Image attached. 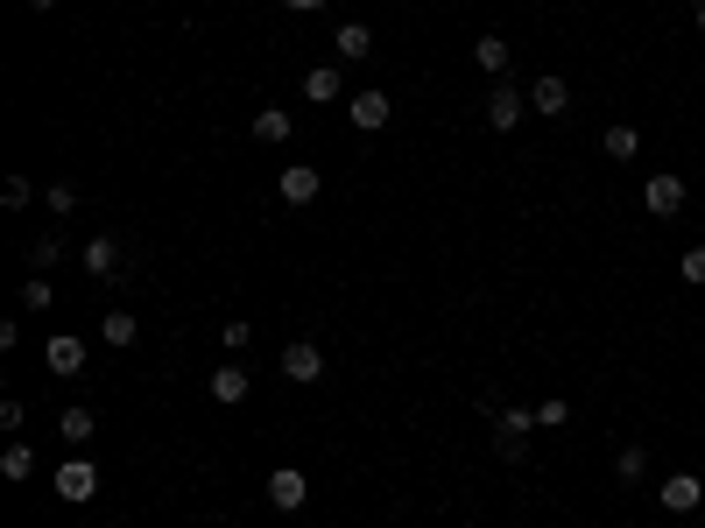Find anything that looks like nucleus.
Masks as SVG:
<instances>
[{
    "label": "nucleus",
    "instance_id": "1",
    "mask_svg": "<svg viewBox=\"0 0 705 528\" xmlns=\"http://www.w3.org/2000/svg\"><path fill=\"white\" fill-rule=\"evenodd\" d=\"M494 409V402H487ZM530 430H536V409H522V402H508V409H494V451H501L508 465L530 458Z\"/></svg>",
    "mask_w": 705,
    "mask_h": 528
},
{
    "label": "nucleus",
    "instance_id": "2",
    "mask_svg": "<svg viewBox=\"0 0 705 528\" xmlns=\"http://www.w3.org/2000/svg\"><path fill=\"white\" fill-rule=\"evenodd\" d=\"M50 487H57V501H64V507H85V501L99 493V465H93V458H64Z\"/></svg>",
    "mask_w": 705,
    "mask_h": 528
},
{
    "label": "nucleus",
    "instance_id": "3",
    "mask_svg": "<svg viewBox=\"0 0 705 528\" xmlns=\"http://www.w3.org/2000/svg\"><path fill=\"white\" fill-rule=\"evenodd\" d=\"M42 367H50L57 381L85 373V339H78V331H50V339H42Z\"/></svg>",
    "mask_w": 705,
    "mask_h": 528
},
{
    "label": "nucleus",
    "instance_id": "4",
    "mask_svg": "<svg viewBox=\"0 0 705 528\" xmlns=\"http://www.w3.org/2000/svg\"><path fill=\"white\" fill-rule=\"evenodd\" d=\"M282 381H296V388L325 381V345H311V339H290V345H282Z\"/></svg>",
    "mask_w": 705,
    "mask_h": 528
},
{
    "label": "nucleus",
    "instance_id": "5",
    "mask_svg": "<svg viewBox=\"0 0 705 528\" xmlns=\"http://www.w3.org/2000/svg\"><path fill=\"white\" fill-rule=\"evenodd\" d=\"M522 113H530V93H515V85H494L487 93V127L494 134H515Z\"/></svg>",
    "mask_w": 705,
    "mask_h": 528
},
{
    "label": "nucleus",
    "instance_id": "6",
    "mask_svg": "<svg viewBox=\"0 0 705 528\" xmlns=\"http://www.w3.org/2000/svg\"><path fill=\"white\" fill-rule=\"evenodd\" d=\"M656 501H664V515H698V507H705L698 472H670L664 487H656Z\"/></svg>",
    "mask_w": 705,
    "mask_h": 528
},
{
    "label": "nucleus",
    "instance_id": "7",
    "mask_svg": "<svg viewBox=\"0 0 705 528\" xmlns=\"http://www.w3.org/2000/svg\"><path fill=\"white\" fill-rule=\"evenodd\" d=\"M311 501V479L296 472V465H282V472H268V507L276 515H296V507Z\"/></svg>",
    "mask_w": 705,
    "mask_h": 528
},
{
    "label": "nucleus",
    "instance_id": "8",
    "mask_svg": "<svg viewBox=\"0 0 705 528\" xmlns=\"http://www.w3.org/2000/svg\"><path fill=\"white\" fill-rule=\"evenodd\" d=\"M276 198L282 205H318L325 198V176L311 170V162H290V170H282V184H276Z\"/></svg>",
    "mask_w": 705,
    "mask_h": 528
},
{
    "label": "nucleus",
    "instance_id": "9",
    "mask_svg": "<svg viewBox=\"0 0 705 528\" xmlns=\"http://www.w3.org/2000/svg\"><path fill=\"white\" fill-rule=\"evenodd\" d=\"M642 211H656V219H678L684 211V176H649V184H642Z\"/></svg>",
    "mask_w": 705,
    "mask_h": 528
},
{
    "label": "nucleus",
    "instance_id": "10",
    "mask_svg": "<svg viewBox=\"0 0 705 528\" xmlns=\"http://www.w3.org/2000/svg\"><path fill=\"white\" fill-rule=\"evenodd\" d=\"M347 113H353L360 134H374V127H388V120H396V99L374 85V93H353V99H347Z\"/></svg>",
    "mask_w": 705,
    "mask_h": 528
},
{
    "label": "nucleus",
    "instance_id": "11",
    "mask_svg": "<svg viewBox=\"0 0 705 528\" xmlns=\"http://www.w3.org/2000/svg\"><path fill=\"white\" fill-rule=\"evenodd\" d=\"M530 113H544V120H558V113H572V85L558 78V71H544V78L530 85Z\"/></svg>",
    "mask_w": 705,
    "mask_h": 528
},
{
    "label": "nucleus",
    "instance_id": "12",
    "mask_svg": "<svg viewBox=\"0 0 705 528\" xmlns=\"http://www.w3.org/2000/svg\"><path fill=\"white\" fill-rule=\"evenodd\" d=\"M85 275H99V282H120L127 275V268H120V240H85Z\"/></svg>",
    "mask_w": 705,
    "mask_h": 528
},
{
    "label": "nucleus",
    "instance_id": "13",
    "mask_svg": "<svg viewBox=\"0 0 705 528\" xmlns=\"http://www.w3.org/2000/svg\"><path fill=\"white\" fill-rule=\"evenodd\" d=\"M332 50H339V64H367V57H374V28L367 22H339Z\"/></svg>",
    "mask_w": 705,
    "mask_h": 528
},
{
    "label": "nucleus",
    "instance_id": "14",
    "mask_svg": "<svg viewBox=\"0 0 705 528\" xmlns=\"http://www.w3.org/2000/svg\"><path fill=\"white\" fill-rule=\"evenodd\" d=\"M304 99H318V106L347 99V71H339V64H311L304 71Z\"/></svg>",
    "mask_w": 705,
    "mask_h": 528
},
{
    "label": "nucleus",
    "instance_id": "15",
    "mask_svg": "<svg viewBox=\"0 0 705 528\" xmlns=\"http://www.w3.org/2000/svg\"><path fill=\"white\" fill-rule=\"evenodd\" d=\"M57 437H64L71 451H85V444H93V437H99V416L85 409V402H71V409L57 416Z\"/></svg>",
    "mask_w": 705,
    "mask_h": 528
},
{
    "label": "nucleus",
    "instance_id": "16",
    "mask_svg": "<svg viewBox=\"0 0 705 528\" xmlns=\"http://www.w3.org/2000/svg\"><path fill=\"white\" fill-rule=\"evenodd\" d=\"M247 367H233V359H227V367H212V402H219V409H240V402H247Z\"/></svg>",
    "mask_w": 705,
    "mask_h": 528
},
{
    "label": "nucleus",
    "instance_id": "17",
    "mask_svg": "<svg viewBox=\"0 0 705 528\" xmlns=\"http://www.w3.org/2000/svg\"><path fill=\"white\" fill-rule=\"evenodd\" d=\"M290 134H296L290 106H262V113H254V142H262V148H282Z\"/></svg>",
    "mask_w": 705,
    "mask_h": 528
},
{
    "label": "nucleus",
    "instance_id": "18",
    "mask_svg": "<svg viewBox=\"0 0 705 528\" xmlns=\"http://www.w3.org/2000/svg\"><path fill=\"white\" fill-rule=\"evenodd\" d=\"M508 57H515V50H508V42H501V36H479V42H473V64H479V71H487V78H494V85H501V71H508Z\"/></svg>",
    "mask_w": 705,
    "mask_h": 528
},
{
    "label": "nucleus",
    "instance_id": "19",
    "mask_svg": "<svg viewBox=\"0 0 705 528\" xmlns=\"http://www.w3.org/2000/svg\"><path fill=\"white\" fill-rule=\"evenodd\" d=\"M99 339H107V345H134V339H142V317H134V310H107V317H99Z\"/></svg>",
    "mask_w": 705,
    "mask_h": 528
},
{
    "label": "nucleus",
    "instance_id": "20",
    "mask_svg": "<svg viewBox=\"0 0 705 528\" xmlns=\"http://www.w3.org/2000/svg\"><path fill=\"white\" fill-rule=\"evenodd\" d=\"M28 472H36V451H28V444H8V451H0V479H14V487H22Z\"/></svg>",
    "mask_w": 705,
    "mask_h": 528
},
{
    "label": "nucleus",
    "instance_id": "21",
    "mask_svg": "<svg viewBox=\"0 0 705 528\" xmlns=\"http://www.w3.org/2000/svg\"><path fill=\"white\" fill-rule=\"evenodd\" d=\"M607 156H613V162H635V156H642V134L628 127V120H621V127H607Z\"/></svg>",
    "mask_w": 705,
    "mask_h": 528
},
{
    "label": "nucleus",
    "instance_id": "22",
    "mask_svg": "<svg viewBox=\"0 0 705 528\" xmlns=\"http://www.w3.org/2000/svg\"><path fill=\"white\" fill-rule=\"evenodd\" d=\"M613 472H621L628 487H642V472H649V451H642V444H621V458H613Z\"/></svg>",
    "mask_w": 705,
    "mask_h": 528
},
{
    "label": "nucleus",
    "instance_id": "23",
    "mask_svg": "<svg viewBox=\"0 0 705 528\" xmlns=\"http://www.w3.org/2000/svg\"><path fill=\"white\" fill-rule=\"evenodd\" d=\"M564 422H572V402H564V395L536 402V430H564Z\"/></svg>",
    "mask_w": 705,
    "mask_h": 528
},
{
    "label": "nucleus",
    "instance_id": "24",
    "mask_svg": "<svg viewBox=\"0 0 705 528\" xmlns=\"http://www.w3.org/2000/svg\"><path fill=\"white\" fill-rule=\"evenodd\" d=\"M50 304H57L50 275H28V282H22V310H50Z\"/></svg>",
    "mask_w": 705,
    "mask_h": 528
},
{
    "label": "nucleus",
    "instance_id": "25",
    "mask_svg": "<svg viewBox=\"0 0 705 528\" xmlns=\"http://www.w3.org/2000/svg\"><path fill=\"white\" fill-rule=\"evenodd\" d=\"M28 198H36V184H28V176H8V184H0V205H8V211H22Z\"/></svg>",
    "mask_w": 705,
    "mask_h": 528
},
{
    "label": "nucleus",
    "instance_id": "26",
    "mask_svg": "<svg viewBox=\"0 0 705 528\" xmlns=\"http://www.w3.org/2000/svg\"><path fill=\"white\" fill-rule=\"evenodd\" d=\"M247 339H254V324H247V317H227V324H219V345H227V353H240Z\"/></svg>",
    "mask_w": 705,
    "mask_h": 528
},
{
    "label": "nucleus",
    "instance_id": "27",
    "mask_svg": "<svg viewBox=\"0 0 705 528\" xmlns=\"http://www.w3.org/2000/svg\"><path fill=\"white\" fill-rule=\"evenodd\" d=\"M678 275L692 282V290H705V247H684V261H678Z\"/></svg>",
    "mask_w": 705,
    "mask_h": 528
},
{
    "label": "nucleus",
    "instance_id": "28",
    "mask_svg": "<svg viewBox=\"0 0 705 528\" xmlns=\"http://www.w3.org/2000/svg\"><path fill=\"white\" fill-rule=\"evenodd\" d=\"M57 261H64V247H57V240H50V233H42V240H36V247H28V268H57Z\"/></svg>",
    "mask_w": 705,
    "mask_h": 528
},
{
    "label": "nucleus",
    "instance_id": "29",
    "mask_svg": "<svg viewBox=\"0 0 705 528\" xmlns=\"http://www.w3.org/2000/svg\"><path fill=\"white\" fill-rule=\"evenodd\" d=\"M42 205H50V211H78V184H50V191H42Z\"/></svg>",
    "mask_w": 705,
    "mask_h": 528
},
{
    "label": "nucleus",
    "instance_id": "30",
    "mask_svg": "<svg viewBox=\"0 0 705 528\" xmlns=\"http://www.w3.org/2000/svg\"><path fill=\"white\" fill-rule=\"evenodd\" d=\"M282 8H290V14H318L325 0H282Z\"/></svg>",
    "mask_w": 705,
    "mask_h": 528
},
{
    "label": "nucleus",
    "instance_id": "31",
    "mask_svg": "<svg viewBox=\"0 0 705 528\" xmlns=\"http://www.w3.org/2000/svg\"><path fill=\"white\" fill-rule=\"evenodd\" d=\"M28 8H36V14H50V8H57V0H28Z\"/></svg>",
    "mask_w": 705,
    "mask_h": 528
},
{
    "label": "nucleus",
    "instance_id": "32",
    "mask_svg": "<svg viewBox=\"0 0 705 528\" xmlns=\"http://www.w3.org/2000/svg\"><path fill=\"white\" fill-rule=\"evenodd\" d=\"M692 22H698V36H705V8H698V14H692Z\"/></svg>",
    "mask_w": 705,
    "mask_h": 528
},
{
    "label": "nucleus",
    "instance_id": "33",
    "mask_svg": "<svg viewBox=\"0 0 705 528\" xmlns=\"http://www.w3.org/2000/svg\"><path fill=\"white\" fill-rule=\"evenodd\" d=\"M684 8H692V14H698V8H705V0H684Z\"/></svg>",
    "mask_w": 705,
    "mask_h": 528
},
{
    "label": "nucleus",
    "instance_id": "34",
    "mask_svg": "<svg viewBox=\"0 0 705 528\" xmlns=\"http://www.w3.org/2000/svg\"><path fill=\"white\" fill-rule=\"evenodd\" d=\"M318 528H332V521H318Z\"/></svg>",
    "mask_w": 705,
    "mask_h": 528
}]
</instances>
